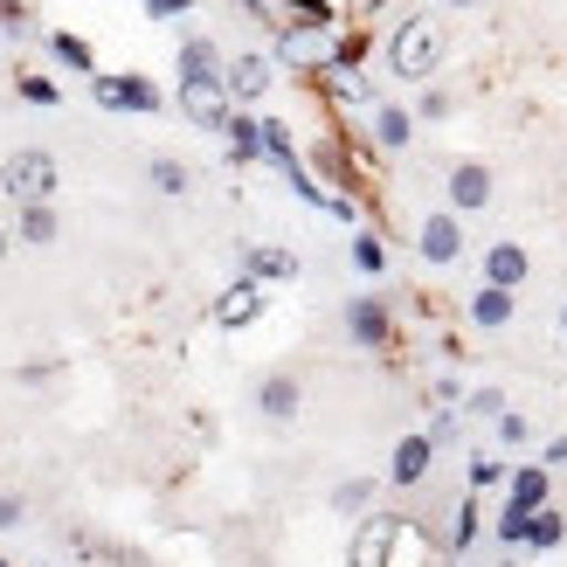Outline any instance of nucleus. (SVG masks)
Returning a JSON list of instances; mask_svg holds the SVG:
<instances>
[{
  "label": "nucleus",
  "instance_id": "obj_36",
  "mask_svg": "<svg viewBox=\"0 0 567 567\" xmlns=\"http://www.w3.org/2000/svg\"><path fill=\"white\" fill-rule=\"evenodd\" d=\"M194 14V0H146V21H181Z\"/></svg>",
  "mask_w": 567,
  "mask_h": 567
},
{
  "label": "nucleus",
  "instance_id": "obj_34",
  "mask_svg": "<svg viewBox=\"0 0 567 567\" xmlns=\"http://www.w3.org/2000/svg\"><path fill=\"white\" fill-rule=\"evenodd\" d=\"M21 519H28V498L21 492H0V533H14Z\"/></svg>",
  "mask_w": 567,
  "mask_h": 567
},
{
  "label": "nucleus",
  "instance_id": "obj_2",
  "mask_svg": "<svg viewBox=\"0 0 567 567\" xmlns=\"http://www.w3.org/2000/svg\"><path fill=\"white\" fill-rule=\"evenodd\" d=\"M55 187H63V166H55V153L21 146V153L0 159V194H8L14 208H28V202H55Z\"/></svg>",
  "mask_w": 567,
  "mask_h": 567
},
{
  "label": "nucleus",
  "instance_id": "obj_23",
  "mask_svg": "<svg viewBox=\"0 0 567 567\" xmlns=\"http://www.w3.org/2000/svg\"><path fill=\"white\" fill-rule=\"evenodd\" d=\"M49 55L63 70H76V76H97V49L83 42V35H70V28H55V35H49Z\"/></svg>",
  "mask_w": 567,
  "mask_h": 567
},
{
  "label": "nucleus",
  "instance_id": "obj_13",
  "mask_svg": "<svg viewBox=\"0 0 567 567\" xmlns=\"http://www.w3.org/2000/svg\"><path fill=\"white\" fill-rule=\"evenodd\" d=\"M208 319H215V326H229V332H236V326H257V319H264V284L236 277L229 291H221V298L208 305Z\"/></svg>",
  "mask_w": 567,
  "mask_h": 567
},
{
  "label": "nucleus",
  "instance_id": "obj_14",
  "mask_svg": "<svg viewBox=\"0 0 567 567\" xmlns=\"http://www.w3.org/2000/svg\"><path fill=\"white\" fill-rule=\"evenodd\" d=\"M513 311H519V291H498V284H477V291L464 298V319L477 332H505V326H513Z\"/></svg>",
  "mask_w": 567,
  "mask_h": 567
},
{
  "label": "nucleus",
  "instance_id": "obj_8",
  "mask_svg": "<svg viewBox=\"0 0 567 567\" xmlns=\"http://www.w3.org/2000/svg\"><path fill=\"white\" fill-rule=\"evenodd\" d=\"M415 257L422 264H457L464 257V215H450V208H430V215H422L415 221Z\"/></svg>",
  "mask_w": 567,
  "mask_h": 567
},
{
  "label": "nucleus",
  "instance_id": "obj_20",
  "mask_svg": "<svg viewBox=\"0 0 567 567\" xmlns=\"http://www.w3.org/2000/svg\"><path fill=\"white\" fill-rule=\"evenodd\" d=\"M55 236H63V221H55V202H28V208L14 215V243H28V249H49Z\"/></svg>",
  "mask_w": 567,
  "mask_h": 567
},
{
  "label": "nucleus",
  "instance_id": "obj_28",
  "mask_svg": "<svg viewBox=\"0 0 567 567\" xmlns=\"http://www.w3.org/2000/svg\"><path fill=\"white\" fill-rule=\"evenodd\" d=\"M477 519H485V513H477V498L464 492V505L450 513V554H471V540H477Z\"/></svg>",
  "mask_w": 567,
  "mask_h": 567
},
{
  "label": "nucleus",
  "instance_id": "obj_41",
  "mask_svg": "<svg viewBox=\"0 0 567 567\" xmlns=\"http://www.w3.org/2000/svg\"><path fill=\"white\" fill-rule=\"evenodd\" d=\"M560 339H567V298H560Z\"/></svg>",
  "mask_w": 567,
  "mask_h": 567
},
{
  "label": "nucleus",
  "instance_id": "obj_7",
  "mask_svg": "<svg viewBox=\"0 0 567 567\" xmlns=\"http://www.w3.org/2000/svg\"><path fill=\"white\" fill-rule=\"evenodd\" d=\"M270 83H277V70H270V55H257V49L229 55V70H221V91H229L236 111H257L270 97Z\"/></svg>",
  "mask_w": 567,
  "mask_h": 567
},
{
  "label": "nucleus",
  "instance_id": "obj_1",
  "mask_svg": "<svg viewBox=\"0 0 567 567\" xmlns=\"http://www.w3.org/2000/svg\"><path fill=\"white\" fill-rule=\"evenodd\" d=\"M388 70L402 76V83H430L443 70V21H430V14H402V21H394Z\"/></svg>",
  "mask_w": 567,
  "mask_h": 567
},
{
  "label": "nucleus",
  "instance_id": "obj_15",
  "mask_svg": "<svg viewBox=\"0 0 567 567\" xmlns=\"http://www.w3.org/2000/svg\"><path fill=\"white\" fill-rule=\"evenodd\" d=\"M505 505H519V513H547V505H554V471L547 464H513V477H505Z\"/></svg>",
  "mask_w": 567,
  "mask_h": 567
},
{
  "label": "nucleus",
  "instance_id": "obj_29",
  "mask_svg": "<svg viewBox=\"0 0 567 567\" xmlns=\"http://www.w3.org/2000/svg\"><path fill=\"white\" fill-rule=\"evenodd\" d=\"M505 409H513V402H505V388H492V381L464 394V415H471V422H498Z\"/></svg>",
  "mask_w": 567,
  "mask_h": 567
},
{
  "label": "nucleus",
  "instance_id": "obj_42",
  "mask_svg": "<svg viewBox=\"0 0 567 567\" xmlns=\"http://www.w3.org/2000/svg\"><path fill=\"white\" fill-rule=\"evenodd\" d=\"M236 8H270V0H236Z\"/></svg>",
  "mask_w": 567,
  "mask_h": 567
},
{
  "label": "nucleus",
  "instance_id": "obj_39",
  "mask_svg": "<svg viewBox=\"0 0 567 567\" xmlns=\"http://www.w3.org/2000/svg\"><path fill=\"white\" fill-rule=\"evenodd\" d=\"M540 464H547V471H554V464H567V436H554V443H547V457H540Z\"/></svg>",
  "mask_w": 567,
  "mask_h": 567
},
{
  "label": "nucleus",
  "instance_id": "obj_9",
  "mask_svg": "<svg viewBox=\"0 0 567 567\" xmlns=\"http://www.w3.org/2000/svg\"><path fill=\"white\" fill-rule=\"evenodd\" d=\"M394 533H402V513H367L347 547V567H394Z\"/></svg>",
  "mask_w": 567,
  "mask_h": 567
},
{
  "label": "nucleus",
  "instance_id": "obj_21",
  "mask_svg": "<svg viewBox=\"0 0 567 567\" xmlns=\"http://www.w3.org/2000/svg\"><path fill=\"white\" fill-rule=\"evenodd\" d=\"M415 138V111L409 104H374V146L381 153H402Z\"/></svg>",
  "mask_w": 567,
  "mask_h": 567
},
{
  "label": "nucleus",
  "instance_id": "obj_25",
  "mask_svg": "<svg viewBox=\"0 0 567 567\" xmlns=\"http://www.w3.org/2000/svg\"><path fill=\"white\" fill-rule=\"evenodd\" d=\"M367 505H374V477H339L332 485V513L339 519H360Z\"/></svg>",
  "mask_w": 567,
  "mask_h": 567
},
{
  "label": "nucleus",
  "instance_id": "obj_32",
  "mask_svg": "<svg viewBox=\"0 0 567 567\" xmlns=\"http://www.w3.org/2000/svg\"><path fill=\"white\" fill-rule=\"evenodd\" d=\"M526 533H533V513H519V505H505V513H498V547H526Z\"/></svg>",
  "mask_w": 567,
  "mask_h": 567
},
{
  "label": "nucleus",
  "instance_id": "obj_38",
  "mask_svg": "<svg viewBox=\"0 0 567 567\" xmlns=\"http://www.w3.org/2000/svg\"><path fill=\"white\" fill-rule=\"evenodd\" d=\"M450 436H457V409H436V415H430V443L443 450Z\"/></svg>",
  "mask_w": 567,
  "mask_h": 567
},
{
  "label": "nucleus",
  "instance_id": "obj_11",
  "mask_svg": "<svg viewBox=\"0 0 567 567\" xmlns=\"http://www.w3.org/2000/svg\"><path fill=\"white\" fill-rule=\"evenodd\" d=\"M181 118L187 125H202V132H229V118H236V104H229V91L221 83H181Z\"/></svg>",
  "mask_w": 567,
  "mask_h": 567
},
{
  "label": "nucleus",
  "instance_id": "obj_33",
  "mask_svg": "<svg viewBox=\"0 0 567 567\" xmlns=\"http://www.w3.org/2000/svg\"><path fill=\"white\" fill-rule=\"evenodd\" d=\"M492 430H498V443H505V450H526V443H533V422H526L519 409H505V415L492 422Z\"/></svg>",
  "mask_w": 567,
  "mask_h": 567
},
{
  "label": "nucleus",
  "instance_id": "obj_17",
  "mask_svg": "<svg viewBox=\"0 0 567 567\" xmlns=\"http://www.w3.org/2000/svg\"><path fill=\"white\" fill-rule=\"evenodd\" d=\"M257 409H264L270 422H291V415L305 409V381L291 374V367H277V374L257 381Z\"/></svg>",
  "mask_w": 567,
  "mask_h": 567
},
{
  "label": "nucleus",
  "instance_id": "obj_24",
  "mask_svg": "<svg viewBox=\"0 0 567 567\" xmlns=\"http://www.w3.org/2000/svg\"><path fill=\"white\" fill-rule=\"evenodd\" d=\"M505 477H513V471H505L492 450H471V464H464V492H471V498H477V492H498Z\"/></svg>",
  "mask_w": 567,
  "mask_h": 567
},
{
  "label": "nucleus",
  "instance_id": "obj_19",
  "mask_svg": "<svg viewBox=\"0 0 567 567\" xmlns=\"http://www.w3.org/2000/svg\"><path fill=\"white\" fill-rule=\"evenodd\" d=\"M221 138H229V166H264V118L257 111H236Z\"/></svg>",
  "mask_w": 567,
  "mask_h": 567
},
{
  "label": "nucleus",
  "instance_id": "obj_10",
  "mask_svg": "<svg viewBox=\"0 0 567 567\" xmlns=\"http://www.w3.org/2000/svg\"><path fill=\"white\" fill-rule=\"evenodd\" d=\"M430 471H436V443H430V430H409L402 443H394V457H388V485L415 492V485H430Z\"/></svg>",
  "mask_w": 567,
  "mask_h": 567
},
{
  "label": "nucleus",
  "instance_id": "obj_35",
  "mask_svg": "<svg viewBox=\"0 0 567 567\" xmlns=\"http://www.w3.org/2000/svg\"><path fill=\"white\" fill-rule=\"evenodd\" d=\"M0 28H8V35H28V0H0Z\"/></svg>",
  "mask_w": 567,
  "mask_h": 567
},
{
  "label": "nucleus",
  "instance_id": "obj_43",
  "mask_svg": "<svg viewBox=\"0 0 567 567\" xmlns=\"http://www.w3.org/2000/svg\"><path fill=\"white\" fill-rule=\"evenodd\" d=\"M450 8H477V0H450Z\"/></svg>",
  "mask_w": 567,
  "mask_h": 567
},
{
  "label": "nucleus",
  "instance_id": "obj_5",
  "mask_svg": "<svg viewBox=\"0 0 567 567\" xmlns=\"http://www.w3.org/2000/svg\"><path fill=\"white\" fill-rule=\"evenodd\" d=\"M347 339H353L360 353H388V347H394V311H388L381 291L347 298Z\"/></svg>",
  "mask_w": 567,
  "mask_h": 567
},
{
  "label": "nucleus",
  "instance_id": "obj_3",
  "mask_svg": "<svg viewBox=\"0 0 567 567\" xmlns=\"http://www.w3.org/2000/svg\"><path fill=\"white\" fill-rule=\"evenodd\" d=\"M91 97H97V111H118V118H153V111L166 104L159 97V83L153 76H138V70H97L91 76Z\"/></svg>",
  "mask_w": 567,
  "mask_h": 567
},
{
  "label": "nucleus",
  "instance_id": "obj_44",
  "mask_svg": "<svg viewBox=\"0 0 567 567\" xmlns=\"http://www.w3.org/2000/svg\"><path fill=\"white\" fill-rule=\"evenodd\" d=\"M0 567H8V560H0Z\"/></svg>",
  "mask_w": 567,
  "mask_h": 567
},
{
  "label": "nucleus",
  "instance_id": "obj_16",
  "mask_svg": "<svg viewBox=\"0 0 567 567\" xmlns=\"http://www.w3.org/2000/svg\"><path fill=\"white\" fill-rule=\"evenodd\" d=\"M243 277L249 284H291L298 277V257H291V249H277V243H243Z\"/></svg>",
  "mask_w": 567,
  "mask_h": 567
},
{
  "label": "nucleus",
  "instance_id": "obj_12",
  "mask_svg": "<svg viewBox=\"0 0 567 567\" xmlns=\"http://www.w3.org/2000/svg\"><path fill=\"white\" fill-rule=\"evenodd\" d=\"M485 284H498V291H519V284H533V249L526 243H485Z\"/></svg>",
  "mask_w": 567,
  "mask_h": 567
},
{
  "label": "nucleus",
  "instance_id": "obj_4",
  "mask_svg": "<svg viewBox=\"0 0 567 567\" xmlns=\"http://www.w3.org/2000/svg\"><path fill=\"white\" fill-rule=\"evenodd\" d=\"M270 35H277V63H291L305 76H326L332 70V49H339L332 28H270Z\"/></svg>",
  "mask_w": 567,
  "mask_h": 567
},
{
  "label": "nucleus",
  "instance_id": "obj_31",
  "mask_svg": "<svg viewBox=\"0 0 567 567\" xmlns=\"http://www.w3.org/2000/svg\"><path fill=\"white\" fill-rule=\"evenodd\" d=\"M14 97L49 111V104H63V83H49V76H14Z\"/></svg>",
  "mask_w": 567,
  "mask_h": 567
},
{
  "label": "nucleus",
  "instance_id": "obj_18",
  "mask_svg": "<svg viewBox=\"0 0 567 567\" xmlns=\"http://www.w3.org/2000/svg\"><path fill=\"white\" fill-rule=\"evenodd\" d=\"M174 70H181V83H221L229 55H221L208 35H187V42H181V55H174Z\"/></svg>",
  "mask_w": 567,
  "mask_h": 567
},
{
  "label": "nucleus",
  "instance_id": "obj_40",
  "mask_svg": "<svg viewBox=\"0 0 567 567\" xmlns=\"http://www.w3.org/2000/svg\"><path fill=\"white\" fill-rule=\"evenodd\" d=\"M8 249H14V229H0V264H8Z\"/></svg>",
  "mask_w": 567,
  "mask_h": 567
},
{
  "label": "nucleus",
  "instance_id": "obj_27",
  "mask_svg": "<svg viewBox=\"0 0 567 567\" xmlns=\"http://www.w3.org/2000/svg\"><path fill=\"white\" fill-rule=\"evenodd\" d=\"M353 270H360V277H381V270H388V243H381L374 229H353Z\"/></svg>",
  "mask_w": 567,
  "mask_h": 567
},
{
  "label": "nucleus",
  "instance_id": "obj_37",
  "mask_svg": "<svg viewBox=\"0 0 567 567\" xmlns=\"http://www.w3.org/2000/svg\"><path fill=\"white\" fill-rule=\"evenodd\" d=\"M436 402L464 415V381H457V374H436Z\"/></svg>",
  "mask_w": 567,
  "mask_h": 567
},
{
  "label": "nucleus",
  "instance_id": "obj_30",
  "mask_svg": "<svg viewBox=\"0 0 567 567\" xmlns=\"http://www.w3.org/2000/svg\"><path fill=\"white\" fill-rule=\"evenodd\" d=\"M450 111H457V97H450L443 83H422V97H415V125H443Z\"/></svg>",
  "mask_w": 567,
  "mask_h": 567
},
{
  "label": "nucleus",
  "instance_id": "obj_22",
  "mask_svg": "<svg viewBox=\"0 0 567 567\" xmlns=\"http://www.w3.org/2000/svg\"><path fill=\"white\" fill-rule=\"evenodd\" d=\"M146 187H153V194H166V202H181V194L194 187L187 159H181V153H153V159H146Z\"/></svg>",
  "mask_w": 567,
  "mask_h": 567
},
{
  "label": "nucleus",
  "instance_id": "obj_26",
  "mask_svg": "<svg viewBox=\"0 0 567 567\" xmlns=\"http://www.w3.org/2000/svg\"><path fill=\"white\" fill-rule=\"evenodd\" d=\"M567 540V513H560V505H547V513H533V533H526V547L533 554H554Z\"/></svg>",
  "mask_w": 567,
  "mask_h": 567
},
{
  "label": "nucleus",
  "instance_id": "obj_6",
  "mask_svg": "<svg viewBox=\"0 0 567 567\" xmlns=\"http://www.w3.org/2000/svg\"><path fill=\"white\" fill-rule=\"evenodd\" d=\"M492 166L485 159H457V166H450V174H443V208L450 215H485L492 208Z\"/></svg>",
  "mask_w": 567,
  "mask_h": 567
}]
</instances>
